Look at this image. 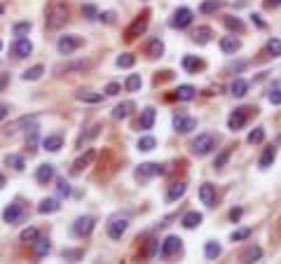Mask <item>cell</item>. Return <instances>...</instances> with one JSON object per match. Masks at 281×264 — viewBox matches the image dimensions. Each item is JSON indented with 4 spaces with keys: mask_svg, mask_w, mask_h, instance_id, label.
<instances>
[{
    "mask_svg": "<svg viewBox=\"0 0 281 264\" xmlns=\"http://www.w3.org/2000/svg\"><path fill=\"white\" fill-rule=\"evenodd\" d=\"M220 49H223L225 54H234V52L241 49V43H239L237 38L230 35V38H223V40H220Z\"/></svg>",
    "mask_w": 281,
    "mask_h": 264,
    "instance_id": "obj_31",
    "label": "cell"
},
{
    "mask_svg": "<svg viewBox=\"0 0 281 264\" xmlns=\"http://www.w3.org/2000/svg\"><path fill=\"white\" fill-rule=\"evenodd\" d=\"M145 54H148V59H160L164 54V43L160 38H150L145 44Z\"/></svg>",
    "mask_w": 281,
    "mask_h": 264,
    "instance_id": "obj_18",
    "label": "cell"
},
{
    "mask_svg": "<svg viewBox=\"0 0 281 264\" xmlns=\"http://www.w3.org/2000/svg\"><path fill=\"white\" fill-rule=\"evenodd\" d=\"M77 101H82V103H101V101H103V94H96V91H80V94H77Z\"/></svg>",
    "mask_w": 281,
    "mask_h": 264,
    "instance_id": "obj_39",
    "label": "cell"
},
{
    "mask_svg": "<svg viewBox=\"0 0 281 264\" xmlns=\"http://www.w3.org/2000/svg\"><path fill=\"white\" fill-rule=\"evenodd\" d=\"M94 224H96V220L92 215H82V218H77L73 222V234L80 236V239H85V236H89V234L94 232Z\"/></svg>",
    "mask_w": 281,
    "mask_h": 264,
    "instance_id": "obj_11",
    "label": "cell"
},
{
    "mask_svg": "<svg viewBox=\"0 0 281 264\" xmlns=\"http://www.w3.org/2000/svg\"><path fill=\"white\" fill-rule=\"evenodd\" d=\"M119 91H122V87H119L117 82H110V85H106V89H103V94L106 96H117Z\"/></svg>",
    "mask_w": 281,
    "mask_h": 264,
    "instance_id": "obj_50",
    "label": "cell"
},
{
    "mask_svg": "<svg viewBox=\"0 0 281 264\" xmlns=\"http://www.w3.org/2000/svg\"><path fill=\"white\" fill-rule=\"evenodd\" d=\"M2 187H5V176L0 173V190H2Z\"/></svg>",
    "mask_w": 281,
    "mask_h": 264,
    "instance_id": "obj_60",
    "label": "cell"
},
{
    "mask_svg": "<svg viewBox=\"0 0 281 264\" xmlns=\"http://www.w3.org/2000/svg\"><path fill=\"white\" fill-rule=\"evenodd\" d=\"M52 178H54V166H52V164H40L38 171H35V180H38L40 185H47Z\"/></svg>",
    "mask_w": 281,
    "mask_h": 264,
    "instance_id": "obj_20",
    "label": "cell"
},
{
    "mask_svg": "<svg viewBox=\"0 0 281 264\" xmlns=\"http://www.w3.org/2000/svg\"><path fill=\"white\" fill-rule=\"evenodd\" d=\"M56 192H59V197H70V185L66 182V178L56 180Z\"/></svg>",
    "mask_w": 281,
    "mask_h": 264,
    "instance_id": "obj_47",
    "label": "cell"
},
{
    "mask_svg": "<svg viewBox=\"0 0 281 264\" xmlns=\"http://www.w3.org/2000/svg\"><path fill=\"white\" fill-rule=\"evenodd\" d=\"M183 68L187 70V73H197V70L204 68V64H202L197 56H192V54H185L183 56Z\"/></svg>",
    "mask_w": 281,
    "mask_h": 264,
    "instance_id": "obj_28",
    "label": "cell"
},
{
    "mask_svg": "<svg viewBox=\"0 0 281 264\" xmlns=\"http://www.w3.org/2000/svg\"><path fill=\"white\" fill-rule=\"evenodd\" d=\"M96 154H98L96 150H87V152H82V154H80V157H77L75 161L70 164V176H80L85 169H89V166L94 164Z\"/></svg>",
    "mask_w": 281,
    "mask_h": 264,
    "instance_id": "obj_7",
    "label": "cell"
},
{
    "mask_svg": "<svg viewBox=\"0 0 281 264\" xmlns=\"http://www.w3.org/2000/svg\"><path fill=\"white\" fill-rule=\"evenodd\" d=\"M265 7H281V0H265Z\"/></svg>",
    "mask_w": 281,
    "mask_h": 264,
    "instance_id": "obj_59",
    "label": "cell"
},
{
    "mask_svg": "<svg viewBox=\"0 0 281 264\" xmlns=\"http://www.w3.org/2000/svg\"><path fill=\"white\" fill-rule=\"evenodd\" d=\"M213 38V31L209 28V26H197L195 33H192V40L197 44H209V40Z\"/></svg>",
    "mask_w": 281,
    "mask_h": 264,
    "instance_id": "obj_23",
    "label": "cell"
},
{
    "mask_svg": "<svg viewBox=\"0 0 281 264\" xmlns=\"http://www.w3.org/2000/svg\"><path fill=\"white\" fill-rule=\"evenodd\" d=\"M181 253H183V241L176 234H169L162 241V245H160V260L162 262H171L173 257H181Z\"/></svg>",
    "mask_w": 281,
    "mask_h": 264,
    "instance_id": "obj_2",
    "label": "cell"
},
{
    "mask_svg": "<svg viewBox=\"0 0 281 264\" xmlns=\"http://www.w3.org/2000/svg\"><path fill=\"white\" fill-rule=\"evenodd\" d=\"M249 236H251V229H249V227H241V229H234V232L230 234V239H232V241H234V243H239V241H246Z\"/></svg>",
    "mask_w": 281,
    "mask_h": 264,
    "instance_id": "obj_46",
    "label": "cell"
},
{
    "mask_svg": "<svg viewBox=\"0 0 281 264\" xmlns=\"http://www.w3.org/2000/svg\"><path fill=\"white\" fill-rule=\"evenodd\" d=\"M274 159H277V148H274V145H270V148H265V150H262V154H260L258 166H260L262 171H265V169H270L272 164H274Z\"/></svg>",
    "mask_w": 281,
    "mask_h": 264,
    "instance_id": "obj_22",
    "label": "cell"
},
{
    "mask_svg": "<svg viewBox=\"0 0 281 264\" xmlns=\"http://www.w3.org/2000/svg\"><path fill=\"white\" fill-rule=\"evenodd\" d=\"M31 22H19V23H14V26H12V33H14V35H17V38H23V35H28V33H31Z\"/></svg>",
    "mask_w": 281,
    "mask_h": 264,
    "instance_id": "obj_43",
    "label": "cell"
},
{
    "mask_svg": "<svg viewBox=\"0 0 281 264\" xmlns=\"http://www.w3.org/2000/svg\"><path fill=\"white\" fill-rule=\"evenodd\" d=\"M249 115H251V108H237V110H232V115L227 117L230 131H239V129L249 122Z\"/></svg>",
    "mask_w": 281,
    "mask_h": 264,
    "instance_id": "obj_9",
    "label": "cell"
},
{
    "mask_svg": "<svg viewBox=\"0 0 281 264\" xmlns=\"http://www.w3.org/2000/svg\"><path fill=\"white\" fill-rule=\"evenodd\" d=\"M136 148H139L140 152H152V150L157 148V140L152 136H140L139 143H136Z\"/></svg>",
    "mask_w": 281,
    "mask_h": 264,
    "instance_id": "obj_35",
    "label": "cell"
},
{
    "mask_svg": "<svg viewBox=\"0 0 281 264\" xmlns=\"http://www.w3.org/2000/svg\"><path fill=\"white\" fill-rule=\"evenodd\" d=\"M0 49H2V40H0Z\"/></svg>",
    "mask_w": 281,
    "mask_h": 264,
    "instance_id": "obj_62",
    "label": "cell"
},
{
    "mask_svg": "<svg viewBox=\"0 0 281 264\" xmlns=\"http://www.w3.org/2000/svg\"><path fill=\"white\" fill-rule=\"evenodd\" d=\"M241 215H244V208H232V211H230V220L239 222L241 220Z\"/></svg>",
    "mask_w": 281,
    "mask_h": 264,
    "instance_id": "obj_55",
    "label": "cell"
},
{
    "mask_svg": "<svg viewBox=\"0 0 281 264\" xmlns=\"http://www.w3.org/2000/svg\"><path fill=\"white\" fill-rule=\"evenodd\" d=\"M31 52H33V43L28 38H17V40L12 43V54H14L17 59H26Z\"/></svg>",
    "mask_w": 281,
    "mask_h": 264,
    "instance_id": "obj_14",
    "label": "cell"
},
{
    "mask_svg": "<svg viewBox=\"0 0 281 264\" xmlns=\"http://www.w3.org/2000/svg\"><path fill=\"white\" fill-rule=\"evenodd\" d=\"M87 68V61H73V64H61L54 68L56 75H68V73H75V70H85Z\"/></svg>",
    "mask_w": 281,
    "mask_h": 264,
    "instance_id": "obj_26",
    "label": "cell"
},
{
    "mask_svg": "<svg viewBox=\"0 0 281 264\" xmlns=\"http://www.w3.org/2000/svg\"><path fill=\"white\" fill-rule=\"evenodd\" d=\"M82 44H85V40H82L80 35H64V38H59L56 49H59V54H64V56H70V54L77 52Z\"/></svg>",
    "mask_w": 281,
    "mask_h": 264,
    "instance_id": "obj_5",
    "label": "cell"
},
{
    "mask_svg": "<svg viewBox=\"0 0 281 264\" xmlns=\"http://www.w3.org/2000/svg\"><path fill=\"white\" fill-rule=\"evenodd\" d=\"M7 112H10V108L5 106V103H0V122H2V119L7 117Z\"/></svg>",
    "mask_w": 281,
    "mask_h": 264,
    "instance_id": "obj_58",
    "label": "cell"
},
{
    "mask_svg": "<svg viewBox=\"0 0 281 264\" xmlns=\"http://www.w3.org/2000/svg\"><path fill=\"white\" fill-rule=\"evenodd\" d=\"M2 12H5V7H2V5H0V17H2Z\"/></svg>",
    "mask_w": 281,
    "mask_h": 264,
    "instance_id": "obj_61",
    "label": "cell"
},
{
    "mask_svg": "<svg viewBox=\"0 0 281 264\" xmlns=\"http://www.w3.org/2000/svg\"><path fill=\"white\" fill-rule=\"evenodd\" d=\"M162 173H164V166L155 164V161H148V164H140L139 169H136V180L145 182V180L155 178V176H162Z\"/></svg>",
    "mask_w": 281,
    "mask_h": 264,
    "instance_id": "obj_12",
    "label": "cell"
},
{
    "mask_svg": "<svg viewBox=\"0 0 281 264\" xmlns=\"http://www.w3.org/2000/svg\"><path fill=\"white\" fill-rule=\"evenodd\" d=\"M195 96H197V89L192 85H181L176 89V98H178V101H185V103H187V101H192Z\"/></svg>",
    "mask_w": 281,
    "mask_h": 264,
    "instance_id": "obj_27",
    "label": "cell"
},
{
    "mask_svg": "<svg viewBox=\"0 0 281 264\" xmlns=\"http://www.w3.org/2000/svg\"><path fill=\"white\" fill-rule=\"evenodd\" d=\"M115 64H117V68H131V66L136 64V56L134 54H119Z\"/></svg>",
    "mask_w": 281,
    "mask_h": 264,
    "instance_id": "obj_45",
    "label": "cell"
},
{
    "mask_svg": "<svg viewBox=\"0 0 281 264\" xmlns=\"http://www.w3.org/2000/svg\"><path fill=\"white\" fill-rule=\"evenodd\" d=\"M43 73H45L43 66H33V68H28L22 77L26 80V82H35V80H40V77H43Z\"/></svg>",
    "mask_w": 281,
    "mask_h": 264,
    "instance_id": "obj_41",
    "label": "cell"
},
{
    "mask_svg": "<svg viewBox=\"0 0 281 264\" xmlns=\"http://www.w3.org/2000/svg\"><path fill=\"white\" fill-rule=\"evenodd\" d=\"M262 140H265V129L262 127H256L246 138V143H251V145H260Z\"/></svg>",
    "mask_w": 281,
    "mask_h": 264,
    "instance_id": "obj_42",
    "label": "cell"
},
{
    "mask_svg": "<svg viewBox=\"0 0 281 264\" xmlns=\"http://www.w3.org/2000/svg\"><path fill=\"white\" fill-rule=\"evenodd\" d=\"M270 103L272 106H281V89H274V91H270Z\"/></svg>",
    "mask_w": 281,
    "mask_h": 264,
    "instance_id": "obj_52",
    "label": "cell"
},
{
    "mask_svg": "<svg viewBox=\"0 0 281 264\" xmlns=\"http://www.w3.org/2000/svg\"><path fill=\"white\" fill-rule=\"evenodd\" d=\"M5 164L12 166L14 171H23V169H26V161H23L22 154H7V157H5Z\"/></svg>",
    "mask_w": 281,
    "mask_h": 264,
    "instance_id": "obj_36",
    "label": "cell"
},
{
    "mask_svg": "<svg viewBox=\"0 0 281 264\" xmlns=\"http://www.w3.org/2000/svg\"><path fill=\"white\" fill-rule=\"evenodd\" d=\"M140 87H143L140 75H129V77H127V82H124V89H127V91H139Z\"/></svg>",
    "mask_w": 281,
    "mask_h": 264,
    "instance_id": "obj_44",
    "label": "cell"
},
{
    "mask_svg": "<svg viewBox=\"0 0 281 264\" xmlns=\"http://www.w3.org/2000/svg\"><path fill=\"white\" fill-rule=\"evenodd\" d=\"M218 145V136L216 133H199V136L192 140V152L195 154H199V157H204V154H211L213 150H216Z\"/></svg>",
    "mask_w": 281,
    "mask_h": 264,
    "instance_id": "obj_3",
    "label": "cell"
},
{
    "mask_svg": "<svg viewBox=\"0 0 281 264\" xmlns=\"http://www.w3.org/2000/svg\"><path fill=\"white\" fill-rule=\"evenodd\" d=\"M115 17H117L115 12H103V14H101L98 19H101L103 23H115Z\"/></svg>",
    "mask_w": 281,
    "mask_h": 264,
    "instance_id": "obj_54",
    "label": "cell"
},
{
    "mask_svg": "<svg viewBox=\"0 0 281 264\" xmlns=\"http://www.w3.org/2000/svg\"><path fill=\"white\" fill-rule=\"evenodd\" d=\"M35 127H38V124H35V117L26 115V117H19V119L10 122V124L5 127V133H7V136H17L22 129H26V131H28V129H35Z\"/></svg>",
    "mask_w": 281,
    "mask_h": 264,
    "instance_id": "obj_10",
    "label": "cell"
},
{
    "mask_svg": "<svg viewBox=\"0 0 281 264\" xmlns=\"http://www.w3.org/2000/svg\"><path fill=\"white\" fill-rule=\"evenodd\" d=\"M59 208H61V206H59V201L56 199H43L40 201V206H38V213L47 215V213H56Z\"/></svg>",
    "mask_w": 281,
    "mask_h": 264,
    "instance_id": "obj_33",
    "label": "cell"
},
{
    "mask_svg": "<svg viewBox=\"0 0 281 264\" xmlns=\"http://www.w3.org/2000/svg\"><path fill=\"white\" fill-rule=\"evenodd\" d=\"M82 14H85V19H96V7H94V5H85V7H82Z\"/></svg>",
    "mask_w": 281,
    "mask_h": 264,
    "instance_id": "obj_53",
    "label": "cell"
},
{
    "mask_svg": "<svg viewBox=\"0 0 281 264\" xmlns=\"http://www.w3.org/2000/svg\"><path fill=\"white\" fill-rule=\"evenodd\" d=\"M260 257H262V248H260V245H249V248L241 253L239 260H241V264H256Z\"/></svg>",
    "mask_w": 281,
    "mask_h": 264,
    "instance_id": "obj_19",
    "label": "cell"
},
{
    "mask_svg": "<svg viewBox=\"0 0 281 264\" xmlns=\"http://www.w3.org/2000/svg\"><path fill=\"white\" fill-rule=\"evenodd\" d=\"M267 52H270L272 56H281V40L279 38H272L270 43H267Z\"/></svg>",
    "mask_w": 281,
    "mask_h": 264,
    "instance_id": "obj_48",
    "label": "cell"
},
{
    "mask_svg": "<svg viewBox=\"0 0 281 264\" xmlns=\"http://www.w3.org/2000/svg\"><path fill=\"white\" fill-rule=\"evenodd\" d=\"M220 7H223L220 0H204V2L199 5V12H202V14H213V12H218Z\"/></svg>",
    "mask_w": 281,
    "mask_h": 264,
    "instance_id": "obj_38",
    "label": "cell"
},
{
    "mask_svg": "<svg viewBox=\"0 0 281 264\" xmlns=\"http://www.w3.org/2000/svg\"><path fill=\"white\" fill-rule=\"evenodd\" d=\"M33 245H35V255H38V257H45V255L52 253V243L47 241V239H38Z\"/></svg>",
    "mask_w": 281,
    "mask_h": 264,
    "instance_id": "obj_40",
    "label": "cell"
},
{
    "mask_svg": "<svg viewBox=\"0 0 281 264\" xmlns=\"http://www.w3.org/2000/svg\"><path fill=\"white\" fill-rule=\"evenodd\" d=\"M19 239H22V243H35L38 239H40V232H38V227H26L22 234H19Z\"/></svg>",
    "mask_w": 281,
    "mask_h": 264,
    "instance_id": "obj_34",
    "label": "cell"
},
{
    "mask_svg": "<svg viewBox=\"0 0 281 264\" xmlns=\"http://www.w3.org/2000/svg\"><path fill=\"white\" fill-rule=\"evenodd\" d=\"M227 159H230V150H223V152H220V154L216 157L213 166H216V169H223V166L227 164Z\"/></svg>",
    "mask_w": 281,
    "mask_h": 264,
    "instance_id": "obj_49",
    "label": "cell"
},
{
    "mask_svg": "<svg viewBox=\"0 0 281 264\" xmlns=\"http://www.w3.org/2000/svg\"><path fill=\"white\" fill-rule=\"evenodd\" d=\"M185 192H187V182L185 180H181V182H176V185H171V190L166 192V201L169 203H173V201H178L181 197H183Z\"/></svg>",
    "mask_w": 281,
    "mask_h": 264,
    "instance_id": "obj_25",
    "label": "cell"
},
{
    "mask_svg": "<svg viewBox=\"0 0 281 264\" xmlns=\"http://www.w3.org/2000/svg\"><path fill=\"white\" fill-rule=\"evenodd\" d=\"M45 17H47V19H45L47 28H49V31H56V28L66 26L68 17H70V10H68V5H66L64 0H52V2H49V7H47V14H45Z\"/></svg>",
    "mask_w": 281,
    "mask_h": 264,
    "instance_id": "obj_1",
    "label": "cell"
},
{
    "mask_svg": "<svg viewBox=\"0 0 281 264\" xmlns=\"http://www.w3.org/2000/svg\"><path fill=\"white\" fill-rule=\"evenodd\" d=\"M223 23H225L230 31H234V33H244V28H246V26H244V22H241L239 17H225V19H223Z\"/></svg>",
    "mask_w": 281,
    "mask_h": 264,
    "instance_id": "obj_37",
    "label": "cell"
},
{
    "mask_svg": "<svg viewBox=\"0 0 281 264\" xmlns=\"http://www.w3.org/2000/svg\"><path fill=\"white\" fill-rule=\"evenodd\" d=\"M160 250V241H150L145 248V257H155V253Z\"/></svg>",
    "mask_w": 281,
    "mask_h": 264,
    "instance_id": "obj_51",
    "label": "cell"
},
{
    "mask_svg": "<svg viewBox=\"0 0 281 264\" xmlns=\"http://www.w3.org/2000/svg\"><path fill=\"white\" fill-rule=\"evenodd\" d=\"M129 229V218L127 215H113L108 222V236L110 239H122L124 236V232Z\"/></svg>",
    "mask_w": 281,
    "mask_h": 264,
    "instance_id": "obj_6",
    "label": "cell"
},
{
    "mask_svg": "<svg viewBox=\"0 0 281 264\" xmlns=\"http://www.w3.org/2000/svg\"><path fill=\"white\" fill-rule=\"evenodd\" d=\"M134 112V103L131 101H122L119 106L113 108V119H127Z\"/></svg>",
    "mask_w": 281,
    "mask_h": 264,
    "instance_id": "obj_24",
    "label": "cell"
},
{
    "mask_svg": "<svg viewBox=\"0 0 281 264\" xmlns=\"http://www.w3.org/2000/svg\"><path fill=\"white\" fill-rule=\"evenodd\" d=\"M202 220H204V215L197 211H187L183 215V220H181V224H183L185 229H195V227H199L202 224Z\"/></svg>",
    "mask_w": 281,
    "mask_h": 264,
    "instance_id": "obj_21",
    "label": "cell"
},
{
    "mask_svg": "<svg viewBox=\"0 0 281 264\" xmlns=\"http://www.w3.org/2000/svg\"><path fill=\"white\" fill-rule=\"evenodd\" d=\"M155 117H157V110L152 106L143 108V112H140V119H139V127L143 129V131H150L152 127H155Z\"/></svg>",
    "mask_w": 281,
    "mask_h": 264,
    "instance_id": "obj_15",
    "label": "cell"
},
{
    "mask_svg": "<svg viewBox=\"0 0 281 264\" xmlns=\"http://www.w3.org/2000/svg\"><path fill=\"white\" fill-rule=\"evenodd\" d=\"M80 255H82L80 250H66L64 257H66V260H80Z\"/></svg>",
    "mask_w": 281,
    "mask_h": 264,
    "instance_id": "obj_56",
    "label": "cell"
},
{
    "mask_svg": "<svg viewBox=\"0 0 281 264\" xmlns=\"http://www.w3.org/2000/svg\"><path fill=\"white\" fill-rule=\"evenodd\" d=\"M199 199H202L204 206L213 208V206H216V187H213V185H209V182H204V185L199 187Z\"/></svg>",
    "mask_w": 281,
    "mask_h": 264,
    "instance_id": "obj_16",
    "label": "cell"
},
{
    "mask_svg": "<svg viewBox=\"0 0 281 264\" xmlns=\"http://www.w3.org/2000/svg\"><path fill=\"white\" fill-rule=\"evenodd\" d=\"M192 19H195V14H192L190 7H178V10L171 14L169 26H171V28H178V31H183V28H187V26L192 23Z\"/></svg>",
    "mask_w": 281,
    "mask_h": 264,
    "instance_id": "obj_4",
    "label": "cell"
},
{
    "mask_svg": "<svg viewBox=\"0 0 281 264\" xmlns=\"http://www.w3.org/2000/svg\"><path fill=\"white\" fill-rule=\"evenodd\" d=\"M230 91H232V96H234V98H244V96H246V91H249V82H246L244 77H237V80L232 82V89H230Z\"/></svg>",
    "mask_w": 281,
    "mask_h": 264,
    "instance_id": "obj_29",
    "label": "cell"
},
{
    "mask_svg": "<svg viewBox=\"0 0 281 264\" xmlns=\"http://www.w3.org/2000/svg\"><path fill=\"white\" fill-rule=\"evenodd\" d=\"M173 131L176 133H190L197 129V119L195 117H187V115H176L173 117Z\"/></svg>",
    "mask_w": 281,
    "mask_h": 264,
    "instance_id": "obj_13",
    "label": "cell"
},
{
    "mask_svg": "<svg viewBox=\"0 0 281 264\" xmlns=\"http://www.w3.org/2000/svg\"><path fill=\"white\" fill-rule=\"evenodd\" d=\"M43 148L47 150V152H59V150L64 148V138L61 136H47L43 140Z\"/></svg>",
    "mask_w": 281,
    "mask_h": 264,
    "instance_id": "obj_30",
    "label": "cell"
},
{
    "mask_svg": "<svg viewBox=\"0 0 281 264\" xmlns=\"http://www.w3.org/2000/svg\"><path fill=\"white\" fill-rule=\"evenodd\" d=\"M148 31V14H143V17H136L134 22L129 23V28L124 31V40H136V38H140L143 33Z\"/></svg>",
    "mask_w": 281,
    "mask_h": 264,
    "instance_id": "obj_8",
    "label": "cell"
},
{
    "mask_svg": "<svg viewBox=\"0 0 281 264\" xmlns=\"http://www.w3.org/2000/svg\"><path fill=\"white\" fill-rule=\"evenodd\" d=\"M220 253H223V248L218 245V241H206V243H204V255H206V260H218V257H220Z\"/></svg>",
    "mask_w": 281,
    "mask_h": 264,
    "instance_id": "obj_32",
    "label": "cell"
},
{
    "mask_svg": "<svg viewBox=\"0 0 281 264\" xmlns=\"http://www.w3.org/2000/svg\"><path fill=\"white\" fill-rule=\"evenodd\" d=\"M23 218V208L19 206V203H10L5 211H2V220L10 222V224H14V222H19Z\"/></svg>",
    "mask_w": 281,
    "mask_h": 264,
    "instance_id": "obj_17",
    "label": "cell"
},
{
    "mask_svg": "<svg viewBox=\"0 0 281 264\" xmlns=\"http://www.w3.org/2000/svg\"><path fill=\"white\" fill-rule=\"evenodd\" d=\"M251 19H253V23H256L258 28H265V22H262V17H260V14H253Z\"/></svg>",
    "mask_w": 281,
    "mask_h": 264,
    "instance_id": "obj_57",
    "label": "cell"
}]
</instances>
